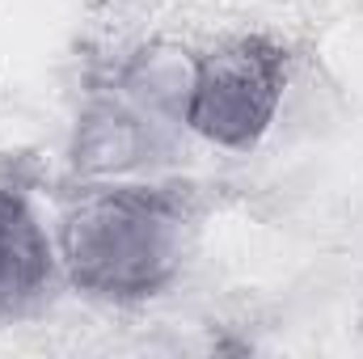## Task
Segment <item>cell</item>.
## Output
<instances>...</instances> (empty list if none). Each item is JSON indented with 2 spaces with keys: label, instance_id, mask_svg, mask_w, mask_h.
<instances>
[{
  "label": "cell",
  "instance_id": "obj_1",
  "mask_svg": "<svg viewBox=\"0 0 363 359\" xmlns=\"http://www.w3.org/2000/svg\"><path fill=\"white\" fill-rule=\"evenodd\" d=\"M182 233L186 203L174 190H93L64 216V258L85 292L140 300L165 287L178 270Z\"/></svg>",
  "mask_w": 363,
  "mask_h": 359
},
{
  "label": "cell",
  "instance_id": "obj_2",
  "mask_svg": "<svg viewBox=\"0 0 363 359\" xmlns=\"http://www.w3.org/2000/svg\"><path fill=\"white\" fill-rule=\"evenodd\" d=\"M283 81H287V55L279 43L262 34L233 38L199 60L186 101V123L224 148H250L271 127Z\"/></svg>",
  "mask_w": 363,
  "mask_h": 359
},
{
  "label": "cell",
  "instance_id": "obj_3",
  "mask_svg": "<svg viewBox=\"0 0 363 359\" xmlns=\"http://www.w3.org/2000/svg\"><path fill=\"white\" fill-rule=\"evenodd\" d=\"M51 283V245L21 194L0 190V321L21 317Z\"/></svg>",
  "mask_w": 363,
  "mask_h": 359
}]
</instances>
